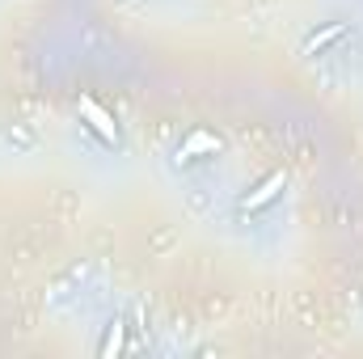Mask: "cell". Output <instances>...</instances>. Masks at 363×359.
Returning <instances> with one entry per match:
<instances>
[{
    "mask_svg": "<svg viewBox=\"0 0 363 359\" xmlns=\"http://www.w3.org/2000/svg\"><path fill=\"white\" fill-rule=\"evenodd\" d=\"M283 186H287V174H283V170H274L267 182H258V186H254V194H245V199H241V211H258V207H267Z\"/></svg>",
    "mask_w": 363,
    "mask_h": 359,
    "instance_id": "1",
    "label": "cell"
},
{
    "mask_svg": "<svg viewBox=\"0 0 363 359\" xmlns=\"http://www.w3.org/2000/svg\"><path fill=\"white\" fill-rule=\"evenodd\" d=\"M81 114L89 118V127L101 136V140H106V144H118V127H114V118H110V114H106L93 97H81Z\"/></svg>",
    "mask_w": 363,
    "mask_h": 359,
    "instance_id": "2",
    "label": "cell"
},
{
    "mask_svg": "<svg viewBox=\"0 0 363 359\" xmlns=\"http://www.w3.org/2000/svg\"><path fill=\"white\" fill-rule=\"evenodd\" d=\"M347 34V21H330V26H321V30H313L308 38H304V55H317V51H325L330 43H338Z\"/></svg>",
    "mask_w": 363,
    "mask_h": 359,
    "instance_id": "3",
    "label": "cell"
},
{
    "mask_svg": "<svg viewBox=\"0 0 363 359\" xmlns=\"http://www.w3.org/2000/svg\"><path fill=\"white\" fill-rule=\"evenodd\" d=\"M220 148H224V144H220V136H211V131H194V136L182 144L178 157L186 161V157H194V153H220Z\"/></svg>",
    "mask_w": 363,
    "mask_h": 359,
    "instance_id": "4",
    "label": "cell"
},
{
    "mask_svg": "<svg viewBox=\"0 0 363 359\" xmlns=\"http://www.w3.org/2000/svg\"><path fill=\"white\" fill-rule=\"evenodd\" d=\"M118 347H123V326L114 321V326H110V338H106V347H101V355H114Z\"/></svg>",
    "mask_w": 363,
    "mask_h": 359,
    "instance_id": "5",
    "label": "cell"
}]
</instances>
